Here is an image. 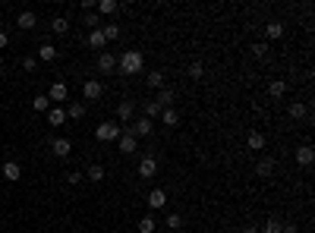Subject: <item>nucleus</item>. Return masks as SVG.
Instances as JSON below:
<instances>
[{"mask_svg": "<svg viewBox=\"0 0 315 233\" xmlns=\"http://www.w3.org/2000/svg\"><path fill=\"white\" fill-rule=\"evenodd\" d=\"M120 133H123V126L114 123V120L95 126V139H98V142H117V139H120Z\"/></svg>", "mask_w": 315, "mask_h": 233, "instance_id": "nucleus-3", "label": "nucleus"}, {"mask_svg": "<svg viewBox=\"0 0 315 233\" xmlns=\"http://www.w3.org/2000/svg\"><path fill=\"white\" fill-rule=\"evenodd\" d=\"M240 233H262V230H259V224H246V227H243Z\"/></svg>", "mask_w": 315, "mask_h": 233, "instance_id": "nucleus-41", "label": "nucleus"}, {"mask_svg": "<svg viewBox=\"0 0 315 233\" xmlns=\"http://www.w3.org/2000/svg\"><path fill=\"white\" fill-rule=\"evenodd\" d=\"M63 110H66V120H82L85 117V101H69Z\"/></svg>", "mask_w": 315, "mask_h": 233, "instance_id": "nucleus-16", "label": "nucleus"}, {"mask_svg": "<svg viewBox=\"0 0 315 233\" xmlns=\"http://www.w3.org/2000/svg\"><path fill=\"white\" fill-rule=\"evenodd\" d=\"M79 180H82V173H79V170H69V173H66V183H69V186H76Z\"/></svg>", "mask_w": 315, "mask_h": 233, "instance_id": "nucleus-40", "label": "nucleus"}, {"mask_svg": "<svg viewBox=\"0 0 315 233\" xmlns=\"http://www.w3.org/2000/svg\"><path fill=\"white\" fill-rule=\"evenodd\" d=\"M117 69H120L123 76H139L145 69V57L142 51H123L120 57H117Z\"/></svg>", "mask_w": 315, "mask_h": 233, "instance_id": "nucleus-1", "label": "nucleus"}, {"mask_svg": "<svg viewBox=\"0 0 315 233\" xmlns=\"http://www.w3.org/2000/svg\"><path fill=\"white\" fill-rule=\"evenodd\" d=\"M145 85L148 88H164V73H161V69H151L145 76Z\"/></svg>", "mask_w": 315, "mask_h": 233, "instance_id": "nucleus-21", "label": "nucleus"}, {"mask_svg": "<svg viewBox=\"0 0 315 233\" xmlns=\"http://www.w3.org/2000/svg\"><path fill=\"white\" fill-rule=\"evenodd\" d=\"M252 57H255V60H265V57H268V41H259V44H252Z\"/></svg>", "mask_w": 315, "mask_h": 233, "instance_id": "nucleus-35", "label": "nucleus"}, {"mask_svg": "<svg viewBox=\"0 0 315 233\" xmlns=\"http://www.w3.org/2000/svg\"><path fill=\"white\" fill-rule=\"evenodd\" d=\"M32 110H38V113L51 110V98H48V95H35V98H32Z\"/></svg>", "mask_w": 315, "mask_h": 233, "instance_id": "nucleus-28", "label": "nucleus"}, {"mask_svg": "<svg viewBox=\"0 0 315 233\" xmlns=\"http://www.w3.org/2000/svg\"><path fill=\"white\" fill-rule=\"evenodd\" d=\"M69 151H73V142H69L66 136H60V139H54V142H51V155L54 158H69Z\"/></svg>", "mask_w": 315, "mask_h": 233, "instance_id": "nucleus-7", "label": "nucleus"}, {"mask_svg": "<svg viewBox=\"0 0 315 233\" xmlns=\"http://www.w3.org/2000/svg\"><path fill=\"white\" fill-rule=\"evenodd\" d=\"M7 44H10V38H7V32H0V51H4V48H7Z\"/></svg>", "mask_w": 315, "mask_h": 233, "instance_id": "nucleus-43", "label": "nucleus"}, {"mask_svg": "<svg viewBox=\"0 0 315 233\" xmlns=\"http://www.w3.org/2000/svg\"><path fill=\"white\" fill-rule=\"evenodd\" d=\"M120 155H136V145H139V139H133L130 133H120Z\"/></svg>", "mask_w": 315, "mask_h": 233, "instance_id": "nucleus-17", "label": "nucleus"}, {"mask_svg": "<svg viewBox=\"0 0 315 233\" xmlns=\"http://www.w3.org/2000/svg\"><path fill=\"white\" fill-rule=\"evenodd\" d=\"M133 120H136V101L126 98V101L117 104V123H120V126H130Z\"/></svg>", "mask_w": 315, "mask_h": 233, "instance_id": "nucleus-4", "label": "nucleus"}, {"mask_svg": "<svg viewBox=\"0 0 315 233\" xmlns=\"http://www.w3.org/2000/svg\"><path fill=\"white\" fill-rule=\"evenodd\" d=\"M114 69H117V54L101 51V54H98V73L108 76V73H114Z\"/></svg>", "mask_w": 315, "mask_h": 233, "instance_id": "nucleus-5", "label": "nucleus"}, {"mask_svg": "<svg viewBox=\"0 0 315 233\" xmlns=\"http://www.w3.org/2000/svg\"><path fill=\"white\" fill-rule=\"evenodd\" d=\"M265 145H268V139H265V133H259V130H252V133H246V148H249V151H265Z\"/></svg>", "mask_w": 315, "mask_h": 233, "instance_id": "nucleus-9", "label": "nucleus"}, {"mask_svg": "<svg viewBox=\"0 0 315 233\" xmlns=\"http://www.w3.org/2000/svg\"><path fill=\"white\" fill-rule=\"evenodd\" d=\"M284 32H287V29H284V22H277V19H274V22H268V26H265V38H268V41H281V38H284Z\"/></svg>", "mask_w": 315, "mask_h": 233, "instance_id": "nucleus-15", "label": "nucleus"}, {"mask_svg": "<svg viewBox=\"0 0 315 233\" xmlns=\"http://www.w3.org/2000/svg\"><path fill=\"white\" fill-rule=\"evenodd\" d=\"M155 101L161 104V107H173V91L164 85V88H158V95H155Z\"/></svg>", "mask_w": 315, "mask_h": 233, "instance_id": "nucleus-26", "label": "nucleus"}, {"mask_svg": "<svg viewBox=\"0 0 315 233\" xmlns=\"http://www.w3.org/2000/svg\"><path fill=\"white\" fill-rule=\"evenodd\" d=\"M48 98H51V101H69V88H66V82H54L51 91H48Z\"/></svg>", "mask_w": 315, "mask_h": 233, "instance_id": "nucleus-18", "label": "nucleus"}, {"mask_svg": "<svg viewBox=\"0 0 315 233\" xmlns=\"http://www.w3.org/2000/svg\"><path fill=\"white\" fill-rule=\"evenodd\" d=\"M268 95H271L274 101H281V98L287 95V82H284V79H271V85H268Z\"/></svg>", "mask_w": 315, "mask_h": 233, "instance_id": "nucleus-19", "label": "nucleus"}, {"mask_svg": "<svg viewBox=\"0 0 315 233\" xmlns=\"http://www.w3.org/2000/svg\"><path fill=\"white\" fill-rule=\"evenodd\" d=\"M51 32H54V35H66V32H69V19H66V16H57V19L51 22Z\"/></svg>", "mask_w": 315, "mask_h": 233, "instance_id": "nucleus-31", "label": "nucleus"}, {"mask_svg": "<svg viewBox=\"0 0 315 233\" xmlns=\"http://www.w3.org/2000/svg\"><path fill=\"white\" fill-rule=\"evenodd\" d=\"M82 22H85V26H88V32H95V29H101V26H104V22H101V16H98V13H85V16H82Z\"/></svg>", "mask_w": 315, "mask_h": 233, "instance_id": "nucleus-34", "label": "nucleus"}, {"mask_svg": "<svg viewBox=\"0 0 315 233\" xmlns=\"http://www.w3.org/2000/svg\"><path fill=\"white\" fill-rule=\"evenodd\" d=\"M161 110H164V107H161V104H158L155 98H151V101H145V107H142V117H148V120H155V117H161Z\"/></svg>", "mask_w": 315, "mask_h": 233, "instance_id": "nucleus-27", "label": "nucleus"}, {"mask_svg": "<svg viewBox=\"0 0 315 233\" xmlns=\"http://www.w3.org/2000/svg\"><path fill=\"white\" fill-rule=\"evenodd\" d=\"M274 167H277V161L265 155V158H259V164H255V177L268 180V177H271V173H274Z\"/></svg>", "mask_w": 315, "mask_h": 233, "instance_id": "nucleus-8", "label": "nucleus"}, {"mask_svg": "<svg viewBox=\"0 0 315 233\" xmlns=\"http://www.w3.org/2000/svg\"><path fill=\"white\" fill-rule=\"evenodd\" d=\"M101 32H104V41H117L120 38V26H101Z\"/></svg>", "mask_w": 315, "mask_h": 233, "instance_id": "nucleus-36", "label": "nucleus"}, {"mask_svg": "<svg viewBox=\"0 0 315 233\" xmlns=\"http://www.w3.org/2000/svg\"><path fill=\"white\" fill-rule=\"evenodd\" d=\"M281 233H299V230H296V224H284V227H281Z\"/></svg>", "mask_w": 315, "mask_h": 233, "instance_id": "nucleus-42", "label": "nucleus"}, {"mask_svg": "<svg viewBox=\"0 0 315 233\" xmlns=\"http://www.w3.org/2000/svg\"><path fill=\"white\" fill-rule=\"evenodd\" d=\"M161 123H164V126H170V130H173V126L180 123V113L173 110V107H164V110H161Z\"/></svg>", "mask_w": 315, "mask_h": 233, "instance_id": "nucleus-25", "label": "nucleus"}, {"mask_svg": "<svg viewBox=\"0 0 315 233\" xmlns=\"http://www.w3.org/2000/svg\"><path fill=\"white\" fill-rule=\"evenodd\" d=\"M155 173H158V158H155V155H145L142 161H139V177L151 180Z\"/></svg>", "mask_w": 315, "mask_h": 233, "instance_id": "nucleus-6", "label": "nucleus"}, {"mask_svg": "<svg viewBox=\"0 0 315 233\" xmlns=\"http://www.w3.org/2000/svg\"><path fill=\"white\" fill-rule=\"evenodd\" d=\"M22 69H26V73H35V69H38V57H26V60H22Z\"/></svg>", "mask_w": 315, "mask_h": 233, "instance_id": "nucleus-39", "label": "nucleus"}, {"mask_svg": "<svg viewBox=\"0 0 315 233\" xmlns=\"http://www.w3.org/2000/svg\"><path fill=\"white\" fill-rule=\"evenodd\" d=\"M16 26H19L22 32H32L35 26H38V16H35V13H32V10H22V13L16 16Z\"/></svg>", "mask_w": 315, "mask_h": 233, "instance_id": "nucleus-11", "label": "nucleus"}, {"mask_svg": "<svg viewBox=\"0 0 315 233\" xmlns=\"http://www.w3.org/2000/svg\"><path fill=\"white\" fill-rule=\"evenodd\" d=\"M287 113H290V120H302V117L309 113V107H306V104H302V101H293V104H290V107H287Z\"/></svg>", "mask_w": 315, "mask_h": 233, "instance_id": "nucleus-22", "label": "nucleus"}, {"mask_svg": "<svg viewBox=\"0 0 315 233\" xmlns=\"http://www.w3.org/2000/svg\"><path fill=\"white\" fill-rule=\"evenodd\" d=\"M158 230V224H155V217L151 214H145L142 220H139V233H155Z\"/></svg>", "mask_w": 315, "mask_h": 233, "instance_id": "nucleus-33", "label": "nucleus"}, {"mask_svg": "<svg viewBox=\"0 0 315 233\" xmlns=\"http://www.w3.org/2000/svg\"><path fill=\"white\" fill-rule=\"evenodd\" d=\"M38 60H44V63L57 60V48H54V44H48V41H41V48H38Z\"/></svg>", "mask_w": 315, "mask_h": 233, "instance_id": "nucleus-20", "label": "nucleus"}, {"mask_svg": "<svg viewBox=\"0 0 315 233\" xmlns=\"http://www.w3.org/2000/svg\"><path fill=\"white\" fill-rule=\"evenodd\" d=\"M202 76H205V66H202L199 60H195V63L189 66V79H195V82H199V79H202Z\"/></svg>", "mask_w": 315, "mask_h": 233, "instance_id": "nucleus-37", "label": "nucleus"}, {"mask_svg": "<svg viewBox=\"0 0 315 233\" xmlns=\"http://www.w3.org/2000/svg\"><path fill=\"white\" fill-rule=\"evenodd\" d=\"M167 227H170V230H180V227H183V217H180L177 211H170V214H167Z\"/></svg>", "mask_w": 315, "mask_h": 233, "instance_id": "nucleus-38", "label": "nucleus"}, {"mask_svg": "<svg viewBox=\"0 0 315 233\" xmlns=\"http://www.w3.org/2000/svg\"><path fill=\"white\" fill-rule=\"evenodd\" d=\"M151 130H155V120H148V117H136L130 126H123V133H130L133 139H145L151 136Z\"/></svg>", "mask_w": 315, "mask_h": 233, "instance_id": "nucleus-2", "label": "nucleus"}, {"mask_svg": "<svg viewBox=\"0 0 315 233\" xmlns=\"http://www.w3.org/2000/svg\"><path fill=\"white\" fill-rule=\"evenodd\" d=\"M145 202H148L151 211H158V208H164V205H167V192H164V189H151Z\"/></svg>", "mask_w": 315, "mask_h": 233, "instance_id": "nucleus-14", "label": "nucleus"}, {"mask_svg": "<svg viewBox=\"0 0 315 233\" xmlns=\"http://www.w3.org/2000/svg\"><path fill=\"white\" fill-rule=\"evenodd\" d=\"M312 161H315V148L312 145H299L296 148V164L299 167H312Z\"/></svg>", "mask_w": 315, "mask_h": 233, "instance_id": "nucleus-12", "label": "nucleus"}, {"mask_svg": "<svg viewBox=\"0 0 315 233\" xmlns=\"http://www.w3.org/2000/svg\"><path fill=\"white\" fill-rule=\"evenodd\" d=\"M117 10H120V4H114V0H101L95 13H98V16H108V13H117Z\"/></svg>", "mask_w": 315, "mask_h": 233, "instance_id": "nucleus-32", "label": "nucleus"}, {"mask_svg": "<svg viewBox=\"0 0 315 233\" xmlns=\"http://www.w3.org/2000/svg\"><path fill=\"white\" fill-rule=\"evenodd\" d=\"M0 173H4V180H7V183H19V177H22V167H19V161H7Z\"/></svg>", "mask_w": 315, "mask_h": 233, "instance_id": "nucleus-13", "label": "nucleus"}, {"mask_svg": "<svg viewBox=\"0 0 315 233\" xmlns=\"http://www.w3.org/2000/svg\"><path fill=\"white\" fill-rule=\"evenodd\" d=\"M82 95H85V101H98L104 95V85L98 82V79H88V82L82 85Z\"/></svg>", "mask_w": 315, "mask_h": 233, "instance_id": "nucleus-10", "label": "nucleus"}, {"mask_svg": "<svg viewBox=\"0 0 315 233\" xmlns=\"http://www.w3.org/2000/svg\"><path fill=\"white\" fill-rule=\"evenodd\" d=\"M104 32L101 29H95V32H88V48H95V51H104Z\"/></svg>", "mask_w": 315, "mask_h": 233, "instance_id": "nucleus-24", "label": "nucleus"}, {"mask_svg": "<svg viewBox=\"0 0 315 233\" xmlns=\"http://www.w3.org/2000/svg\"><path fill=\"white\" fill-rule=\"evenodd\" d=\"M281 227H284V220H281V217H268L259 230H262V233H281Z\"/></svg>", "mask_w": 315, "mask_h": 233, "instance_id": "nucleus-29", "label": "nucleus"}, {"mask_svg": "<svg viewBox=\"0 0 315 233\" xmlns=\"http://www.w3.org/2000/svg\"><path fill=\"white\" fill-rule=\"evenodd\" d=\"M82 177H88L91 183H101V180H104V167H101V164H88V170L82 173Z\"/></svg>", "mask_w": 315, "mask_h": 233, "instance_id": "nucleus-30", "label": "nucleus"}, {"mask_svg": "<svg viewBox=\"0 0 315 233\" xmlns=\"http://www.w3.org/2000/svg\"><path fill=\"white\" fill-rule=\"evenodd\" d=\"M48 123H51V126H63V123H66V110H63V107H51V110H48Z\"/></svg>", "mask_w": 315, "mask_h": 233, "instance_id": "nucleus-23", "label": "nucleus"}]
</instances>
